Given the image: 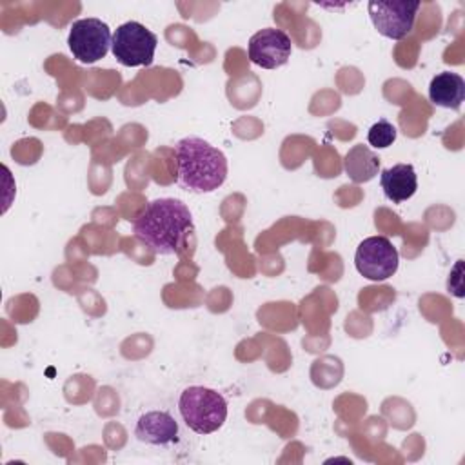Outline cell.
<instances>
[{
	"instance_id": "cell-10",
	"label": "cell",
	"mask_w": 465,
	"mask_h": 465,
	"mask_svg": "<svg viewBox=\"0 0 465 465\" xmlns=\"http://www.w3.org/2000/svg\"><path fill=\"white\" fill-rule=\"evenodd\" d=\"M380 185L387 200L401 203L414 196L418 189V176L411 163H396L381 171Z\"/></svg>"
},
{
	"instance_id": "cell-12",
	"label": "cell",
	"mask_w": 465,
	"mask_h": 465,
	"mask_svg": "<svg viewBox=\"0 0 465 465\" xmlns=\"http://www.w3.org/2000/svg\"><path fill=\"white\" fill-rule=\"evenodd\" d=\"M343 169L354 183L371 182L380 169V156L363 143L352 145L343 156Z\"/></svg>"
},
{
	"instance_id": "cell-6",
	"label": "cell",
	"mask_w": 465,
	"mask_h": 465,
	"mask_svg": "<svg viewBox=\"0 0 465 465\" xmlns=\"http://www.w3.org/2000/svg\"><path fill=\"white\" fill-rule=\"evenodd\" d=\"M113 44L109 25L100 18H80L73 22L67 36V45L73 56L82 64L102 60Z\"/></svg>"
},
{
	"instance_id": "cell-2",
	"label": "cell",
	"mask_w": 465,
	"mask_h": 465,
	"mask_svg": "<svg viewBox=\"0 0 465 465\" xmlns=\"http://www.w3.org/2000/svg\"><path fill=\"white\" fill-rule=\"evenodd\" d=\"M176 182L191 193H213L227 178L225 154L198 136H187L174 145Z\"/></svg>"
},
{
	"instance_id": "cell-1",
	"label": "cell",
	"mask_w": 465,
	"mask_h": 465,
	"mask_svg": "<svg viewBox=\"0 0 465 465\" xmlns=\"http://www.w3.org/2000/svg\"><path fill=\"white\" fill-rule=\"evenodd\" d=\"M194 229L189 207L176 198H156L133 220L134 236L153 252L178 254L185 236Z\"/></svg>"
},
{
	"instance_id": "cell-9",
	"label": "cell",
	"mask_w": 465,
	"mask_h": 465,
	"mask_svg": "<svg viewBox=\"0 0 465 465\" xmlns=\"http://www.w3.org/2000/svg\"><path fill=\"white\" fill-rule=\"evenodd\" d=\"M134 436L147 445H169L178 441V423L167 411H149L138 418Z\"/></svg>"
},
{
	"instance_id": "cell-5",
	"label": "cell",
	"mask_w": 465,
	"mask_h": 465,
	"mask_svg": "<svg viewBox=\"0 0 465 465\" xmlns=\"http://www.w3.org/2000/svg\"><path fill=\"white\" fill-rule=\"evenodd\" d=\"M420 7V2L411 0H372L367 4L374 29L389 40H401L412 31Z\"/></svg>"
},
{
	"instance_id": "cell-8",
	"label": "cell",
	"mask_w": 465,
	"mask_h": 465,
	"mask_svg": "<svg viewBox=\"0 0 465 465\" xmlns=\"http://www.w3.org/2000/svg\"><path fill=\"white\" fill-rule=\"evenodd\" d=\"M247 53L251 62L262 69H276L285 65L291 58L292 44L285 31L265 27L249 38Z\"/></svg>"
},
{
	"instance_id": "cell-3",
	"label": "cell",
	"mask_w": 465,
	"mask_h": 465,
	"mask_svg": "<svg viewBox=\"0 0 465 465\" xmlns=\"http://www.w3.org/2000/svg\"><path fill=\"white\" fill-rule=\"evenodd\" d=\"M178 409L185 425L196 434L216 432L227 420L225 398L209 387L191 385L183 389Z\"/></svg>"
},
{
	"instance_id": "cell-11",
	"label": "cell",
	"mask_w": 465,
	"mask_h": 465,
	"mask_svg": "<svg viewBox=\"0 0 465 465\" xmlns=\"http://www.w3.org/2000/svg\"><path fill=\"white\" fill-rule=\"evenodd\" d=\"M429 98L438 107L458 111L465 98V80L458 73L441 71L429 84Z\"/></svg>"
},
{
	"instance_id": "cell-4",
	"label": "cell",
	"mask_w": 465,
	"mask_h": 465,
	"mask_svg": "<svg viewBox=\"0 0 465 465\" xmlns=\"http://www.w3.org/2000/svg\"><path fill=\"white\" fill-rule=\"evenodd\" d=\"M156 45L158 36L153 31L140 22L129 20L118 25L113 33L111 51L118 64L125 67H140L153 64Z\"/></svg>"
},
{
	"instance_id": "cell-7",
	"label": "cell",
	"mask_w": 465,
	"mask_h": 465,
	"mask_svg": "<svg viewBox=\"0 0 465 465\" xmlns=\"http://www.w3.org/2000/svg\"><path fill=\"white\" fill-rule=\"evenodd\" d=\"M354 265L363 278L383 282L398 271L400 254L387 236H369L358 245Z\"/></svg>"
},
{
	"instance_id": "cell-13",
	"label": "cell",
	"mask_w": 465,
	"mask_h": 465,
	"mask_svg": "<svg viewBox=\"0 0 465 465\" xmlns=\"http://www.w3.org/2000/svg\"><path fill=\"white\" fill-rule=\"evenodd\" d=\"M396 134H398L396 127H394L389 120L381 118V120H378L376 124L371 125L369 134H367V140H369V143H371L372 147H376V149H385V147H389V145L394 143Z\"/></svg>"
}]
</instances>
